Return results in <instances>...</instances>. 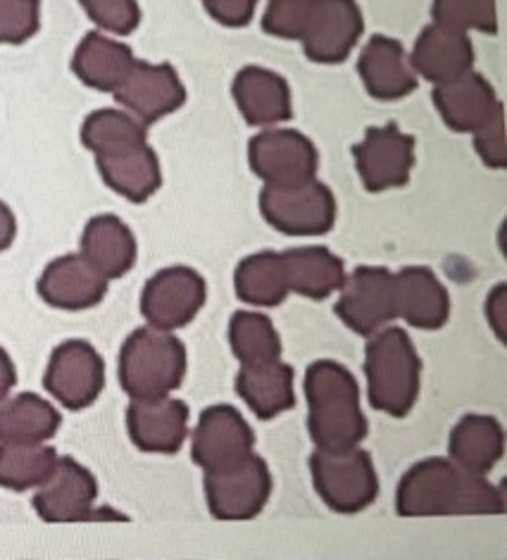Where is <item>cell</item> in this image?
Listing matches in <instances>:
<instances>
[{
    "mask_svg": "<svg viewBox=\"0 0 507 560\" xmlns=\"http://www.w3.org/2000/svg\"><path fill=\"white\" fill-rule=\"evenodd\" d=\"M400 517L500 515L505 499L486 475H474L450 458H424L403 475L396 493Z\"/></svg>",
    "mask_w": 507,
    "mask_h": 560,
    "instance_id": "6da1fadb",
    "label": "cell"
},
{
    "mask_svg": "<svg viewBox=\"0 0 507 560\" xmlns=\"http://www.w3.org/2000/svg\"><path fill=\"white\" fill-rule=\"evenodd\" d=\"M308 432L319 451H349L367 436L359 389L349 368L337 360H317L305 372Z\"/></svg>",
    "mask_w": 507,
    "mask_h": 560,
    "instance_id": "7a4b0ae2",
    "label": "cell"
},
{
    "mask_svg": "<svg viewBox=\"0 0 507 560\" xmlns=\"http://www.w3.org/2000/svg\"><path fill=\"white\" fill-rule=\"evenodd\" d=\"M365 377L372 408L391 418H405L420 396L422 360L408 331L384 327L365 349Z\"/></svg>",
    "mask_w": 507,
    "mask_h": 560,
    "instance_id": "3957f363",
    "label": "cell"
},
{
    "mask_svg": "<svg viewBox=\"0 0 507 560\" xmlns=\"http://www.w3.org/2000/svg\"><path fill=\"white\" fill-rule=\"evenodd\" d=\"M184 375L186 349L172 331L141 327L119 351V384L131 398L169 396Z\"/></svg>",
    "mask_w": 507,
    "mask_h": 560,
    "instance_id": "277c9868",
    "label": "cell"
},
{
    "mask_svg": "<svg viewBox=\"0 0 507 560\" xmlns=\"http://www.w3.org/2000/svg\"><path fill=\"white\" fill-rule=\"evenodd\" d=\"M315 491L331 511L353 515L379 497V475L367 451H315L310 458Z\"/></svg>",
    "mask_w": 507,
    "mask_h": 560,
    "instance_id": "5b68a950",
    "label": "cell"
},
{
    "mask_svg": "<svg viewBox=\"0 0 507 560\" xmlns=\"http://www.w3.org/2000/svg\"><path fill=\"white\" fill-rule=\"evenodd\" d=\"M260 212L286 236H322L337 222V198L317 177L291 186H264Z\"/></svg>",
    "mask_w": 507,
    "mask_h": 560,
    "instance_id": "8992f818",
    "label": "cell"
},
{
    "mask_svg": "<svg viewBox=\"0 0 507 560\" xmlns=\"http://www.w3.org/2000/svg\"><path fill=\"white\" fill-rule=\"evenodd\" d=\"M205 497L212 517L224 523L258 517L272 497V472L250 453L241 463L220 472H205Z\"/></svg>",
    "mask_w": 507,
    "mask_h": 560,
    "instance_id": "52a82bcc",
    "label": "cell"
},
{
    "mask_svg": "<svg viewBox=\"0 0 507 560\" xmlns=\"http://www.w3.org/2000/svg\"><path fill=\"white\" fill-rule=\"evenodd\" d=\"M337 301L341 323L359 337H372L389 327L398 317L396 311V277L386 268H357L345 275Z\"/></svg>",
    "mask_w": 507,
    "mask_h": 560,
    "instance_id": "ba28073f",
    "label": "cell"
},
{
    "mask_svg": "<svg viewBox=\"0 0 507 560\" xmlns=\"http://www.w3.org/2000/svg\"><path fill=\"white\" fill-rule=\"evenodd\" d=\"M205 279L191 268H165L149 279L141 293V315L149 327L175 331L193 323L205 305Z\"/></svg>",
    "mask_w": 507,
    "mask_h": 560,
    "instance_id": "9c48e42d",
    "label": "cell"
},
{
    "mask_svg": "<svg viewBox=\"0 0 507 560\" xmlns=\"http://www.w3.org/2000/svg\"><path fill=\"white\" fill-rule=\"evenodd\" d=\"M44 384L58 404L70 410H84L96 404L105 386V363L89 341L72 339L52 351Z\"/></svg>",
    "mask_w": 507,
    "mask_h": 560,
    "instance_id": "30bf717a",
    "label": "cell"
},
{
    "mask_svg": "<svg viewBox=\"0 0 507 560\" xmlns=\"http://www.w3.org/2000/svg\"><path fill=\"white\" fill-rule=\"evenodd\" d=\"M256 448V434L234 406L217 404L203 410L193 439L191 458L205 472H220L246 460Z\"/></svg>",
    "mask_w": 507,
    "mask_h": 560,
    "instance_id": "8fae6325",
    "label": "cell"
},
{
    "mask_svg": "<svg viewBox=\"0 0 507 560\" xmlns=\"http://www.w3.org/2000/svg\"><path fill=\"white\" fill-rule=\"evenodd\" d=\"M248 160L264 186H291L317 177L315 143L293 129H264L250 141Z\"/></svg>",
    "mask_w": 507,
    "mask_h": 560,
    "instance_id": "7c38bea8",
    "label": "cell"
},
{
    "mask_svg": "<svg viewBox=\"0 0 507 560\" xmlns=\"http://www.w3.org/2000/svg\"><path fill=\"white\" fill-rule=\"evenodd\" d=\"M353 158L367 191L398 189L408 184L415 165V139L400 131L398 125L372 127L353 149Z\"/></svg>",
    "mask_w": 507,
    "mask_h": 560,
    "instance_id": "4fadbf2b",
    "label": "cell"
},
{
    "mask_svg": "<svg viewBox=\"0 0 507 560\" xmlns=\"http://www.w3.org/2000/svg\"><path fill=\"white\" fill-rule=\"evenodd\" d=\"M113 93L117 103L125 105L127 113L141 119L145 127L179 110L186 103V89L177 70L169 65H151L143 60L131 65Z\"/></svg>",
    "mask_w": 507,
    "mask_h": 560,
    "instance_id": "5bb4252c",
    "label": "cell"
},
{
    "mask_svg": "<svg viewBox=\"0 0 507 560\" xmlns=\"http://www.w3.org/2000/svg\"><path fill=\"white\" fill-rule=\"evenodd\" d=\"M363 30L365 20L355 0H317L300 44L313 62L339 65L351 56Z\"/></svg>",
    "mask_w": 507,
    "mask_h": 560,
    "instance_id": "9a60e30c",
    "label": "cell"
},
{
    "mask_svg": "<svg viewBox=\"0 0 507 560\" xmlns=\"http://www.w3.org/2000/svg\"><path fill=\"white\" fill-rule=\"evenodd\" d=\"M34 511L46 523H76L89 520L96 509L98 485L82 463L74 458H58L56 470L42 487H36Z\"/></svg>",
    "mask_w": 507,
    "mask_h": 560,
    "instance_id": "2e32d148",
    "label": "cell"
},
{
    "mask_svg": "<svg viewBox=\"0 0 507 560\" xmlns=\"http://www.w3.org/2000/svg\"><path fill=\"white\" fill-rule=\"evenodd\" d=\"M131 442L145 453H177L189 434V406L177 398H131L127 408Z\"/></svg>",
    "mask_w": 507,
    "mask_h": 560,
    "instance_id": "e0dca14e",
    "label": "cell"
},
{
    "mask_svg": "<svg viewBox=\"0 0 507 560\" xmlns=\"http://www.w3.org/2000/svg\"><path fill=\"white\" fill-rule=\"evenodd\" d=\"M108 282L82 253H72L48 265L38 279V293L58 311H89L105 299Z\"/></svg>",
    "mask_w": 507,
    "mask_h": 560,
    "instance_id": "ac0fdd59",
    "label": "cell"
},
{
    "mask_svg": "<svg viewBox=\"0 0 507 560\" xmlns=\"http://www.w3.org/2000/svg\"><path fill=\"white\" fill-rule=\"evenodd\" d=\"M410 65L417 77L434 86L448 84L474 68V46L467 34L432 22L417 36Z\"/></svg>",
    "mask_w": 507,
    "mask_h": 560,
    "instance_id": "d6986e66",
    "label": "cell"
},
{
    "mask_svg": "<svg viewBox=\"0 0 507 560\" xmlns=\"http://www.w3.org/2000/svg\"><path fill=\"white\" fill-rule=\"evenodd\" d=\"M434 103L444 122L452 131H464V135H474L503 110L496 89L474 70L448 84H438L434 89Z\"/></svg>",
    "mask_w": 507,
    "mask_h": 560,
    "instance_id": "ffe728a7",
    "label": "cell"
},
{
    "mask_svg": "<svg viewBox=\"0 0 507 560\" xmlns=\"http://www.w3.org/2000/svg\"><path fill=\"white\" fill-rule=\"evenodd\" d=\"M357 72L367 93L377 101H400L417 89L405 48L391 36H375L359 52Z\"/></svg>",
    "mask_w": 507,
    "mask_h": 560,
    "instance_id": "44dd1931",
    "label": "cell"
},
{
    "mask_svg": "<svg viewBox=\"0 0 507 560\" xmlns=\"http://www.w3.org/2000/svg\"><path fill=\"white\" fill-rule=\"evenodd\" d=\"M234 101L252 127H272L293 115L291 89L282 74L264 68H244L234 79Z\"/></svg>",
    "mask_w": 507,
    "mask_h": 560,
    "instance_id": "7402d4cb",
    "label": "cell"
},
{
    "mask_svg": "<svg viewBox=\"0 0 507 560\" xmlns=\"http://www.w3.org/2000/svg\"><path fill=\"white\" fill-rule=\"evenodd\" d=\"M396 277V311L410 327L441 329L450 317V296L438 277L426 268H403Z\"/></svg>",
    "mask_w": 507,
    "mask_h": 560,
    "instance_id": "603a6c76",
    "label": "cell"
},
{
    "mask_svg": "<svg viewBox=\"0 0 507 560\" xmlns=\"http://www.w3.org/2000/svg\"><path fill=\"white\" fill-rule=\"evenodd\" d=\"M96 163L103 182L131 203L149 201L163 184V170L149 141L119 153L98 155Z\"/></svg>",
    "mask_w": 507,
    "mask_h": 560,
    "instance_id": "cb8c5ba5",
    "label": "cell"
},
{
    "mask_svg": "<svg viewBox=\"0 0 507 560\" xmlns=\"http://www.w3.org/2000/svg\"><path fill=\"white\" fill-rule=\"evenodd\" d=\"M236 394L260 420H272L296 406L293 370L282 360L241 365L236 375Z\"/></svg>",
    "mask_w": 507,
    "mask_h": 560,
    "instance_id": "d4e9b609",
    "label": "cell"
},
{
    "mask_svg": "<svg viewBox=\"0 0 507 560\" xmlns=\"http://www.w3.org/2000/svg\"><path fill=\"white\" fill-rule=\"evenodd\" d=\"M450 460L474 475H488L505 453V432L496 418L464 416L448 439Z\"/></svg>",
    "mask_w": 507,
    "mask_h": 560,
    "instance_id": "484cf974",
    "label": "cell"
},
{
    "mask_svg": "<svg viewBox=\"0 0 507 560\" xmlns=\"http://www.w3.org/2000/svg\"><path fill=\"white\" fill-rule=\"evenodd\" d=\"M82 256L105 279H119L137 262V238L119 218L98 215L82 234Z\"/></svg>",
    "mask_w": 507,
    "mask_h": 560,
    "instance_id": "4316f807",
    "label": "cell"
},
{
    "mask_svg": "<svg viewBox=\"0 0 507 560\" xmlns=\"http://www.w3.org/2000/svg\"><path fill=\"white\" fill-rule=\"evenodd\" d=\"M288 291L305 299L322 301L339 291L345 279V265L329 248L305 246L282 253Z\"/></svg>",
    "mask_w": 507,
    "mask_h": 560,
    "instance_id": "83f0119b",
    "label": "cell"
},
{
    "mask_svg": "<svg viewBox=\"0 0 507 560\" xmlns=\"http://www.w3.org/2000/svg\"><path fill=\"white\" fill-rule=\"evenodd\" d=\"M133 62H137V58H133L127 44L115 42V38L105 34L91 32L84 36V42L79 44L74 52L72 70L91 89L115 91L131 70Z\"/></svg>",
    "mask_w": 507,
    "mask_h": 560,
    "instance_id": "f1b7e54d",
    "label": "cell"
},
{
    "mask_svg": "<svg viewBox=\"0 0 507 560\" xmlns=\"http://www.w3.org/2000/svg\"><path fill=\"white\" fill-rule=\"evenodd\" d=\"M56 406L36 394H20L0 401V444H44L60 430Z\"/></svg>",
    "mask_w": 507,
    "mask_h": 560,
    "instance_id": "f546056e",
    "label": "cell"
},
{
    "mask_svg": "<svg viewBox=\"0 0 507 560\" xmlns=\"http://www.w3.org/2000/svg\"><path fill=\"white\" fill-rule=\"evenodd\" d=\"M236 296L256 308H274L288 296L282 253L260 250L238 262L234 272Z\"/></svg>",
    "mask_w": 507,
    "mask_h": 560,
    "instance_id": "4dcf8cb0",
    "label": "cell"
},
{
    "mask_svg": "<svg viewBox=\"0 0 507 560\" xmlns=\"http://www.w3.org/2000/svg\"><path fill=\"white\" fill-rule=\"evenodd\" d=\"M58 451L44 444H0V487L26 491L42 487L56 470Z\"/></svg>",
    "mask_w": 507,
    "mask_h": 560,
    "instance_id": "1f68e13d",
    "label": "cell"
},
{
    "mask_svg": "<svg viewBox=\"0 0 507 560\" xmlns=\"http://www.w3.org/2000/svg\"><path fill=\"white\" fill-rule=\"evenodd\" d=\"M229 346L241 365H262L282 358V339L272 319L256 311L234 313L229 323Z\"/></svg>",
    "mask_w": 507,
    "mask_h": 560,
    "instance_id": "d6a6232c",
    "label": "cell"
},
{
    "mask_svg": "<svg viewBox=\"0 0 507 560\" xmlns=\"http://www.w3.org/2000/svg\"><path fill=\"white\" fill-rule=\"evenodd\" d=\"M82 143L93 155H110L145 143V125L131 113L96 110L82 127Z\"/></svg>",
    "mask_w": 507,
    "mask_h": 560,
    "instance_id": "836d02e7",
    "label": "cell"
},
{
    "mask_svg": "<svg viewBox=\"0 0 507 560\" xmlns=\"http://www.w3.org/2000/svg\"><path fill=\"white\" fill-rule=\"evenodd\" d=\"M432 18L436 24H444L456 32H498L496 0H434Z\"/></svg>",
    "mask_w": 507,
    "mask_h": 560,
    "instance_id": "e575fe53",
    "label": "cell"
},
{
    "mask_svg": "<svg viewBox=\"0 0 507 560\" xmlns=\"http://www.w3.org/2000/svg\"><path fill=\"white\" fill-rule=\"evenodd\" d=\"M317 0H270L262 15V30L276 38L300 42L315 15Z\"/></svg>",
    "mask_w": 507,
    "mask_h": 560,
    "instance_id": "d590c367",
    "label": "cell"
},
{
    "mask_svg": "<svg viewBox=\"0 0 507 560\" xmlns=\"http://www.w3.org/2000/svg\"><path fill=\"white\" fill-rule=\"evenodd\" d=\"M42 0H0V44H24L38 32Z\"/></svg>",
    "mask_w": 507,
    "mask_h": 560,
    "instance_id": "8d00e7d4",
    "label": "cell"
},
{
    "mask_svg": "<svg viewBox=\"0 0 507 560\" xmlns=\"http://www.w3.org/2000/svg\"><path fill=\"white\" fill-rule=\"evenodd\" d=\"M79 3L101 30L117 36L131 34L141 22L137 0H79Z\"/></svg>",
    "mask_w": 507,
    "mask_h": 560,
    "instance_id": "74e56055",
    "label": "cell"
},
{
    "mask_svg": "<svg viewBox=\"0 0 507 560\" xmlns=\"http://www.w3.org/2000/svg\"><path fill=\"white\" fill-rule=\"evenodd\" d=\"M474 149L482 158V163L491 170H503L507 165V149H505V117L503 110L474 131Z\"/></svg>",
    "mask_w": 507,
    "mask_h": 560,
    "instance_id": "f35d334b",
    "label": "cell"
},
{
    "mask_svg": "<svg viewBox=\"0 0 507 560\" xmlns=\"http://www.w3.org/2000/svg\"><path fill=\"white\" fill-rule=\"evenodd\" d=\"M208 12L224 26H246L258 10V0H203Z\"/></svg>",
    "mask_w": 507,
    "mask_h": 560,
    "instance_id": "ab89813d",
    "label": "cell"
},
{
    "mask_svg": "<svg viewBox=\"0 0 507 560\" xmlns=\"http://www.w3.org/2000/svg\"><path fill=\"white\" fill-rule=\"evenodd\" d=\"M486 319L491 329L496 331L498 341H505V329H507V287L505 284H498L488 293Z\"/></svg>",
    "mask_w": 507,
    "mask_h": 560,
    "instance_id": "60d3db41",
    "label": "cell"
},
{
    "mask_svg": "<svg viewBox=\"0 0 507 560\" xmlns=\"http://www.w3.org/2000/svg\"><path fill=\"white\" fill-rule=\"evenodd\" d=\"M17 234V220L12 215V210L0 201V253L12 246Z\"/></svg>",
    "mask_w": 507,
    "mask_h": 560,
    "instance_id": "b9f144b4",
    "label": "cell"
},
{
    "mask_svg": "<svg viewBox=\"0 0 507 560\" xmlns=\"http://www.w3.org/2000/svg\"><path fill=\"white\" fill-rule=\"evenodd\" d=\"M17 382V370L12 358L8 355V351L0 346V401L12 392V386Z\"/></svg>",
    "mask_w": 507,
    "mask_h": 560,
    "instance_id": "7bdbcfd3",
    "label": "cell"
}]
</instances>
